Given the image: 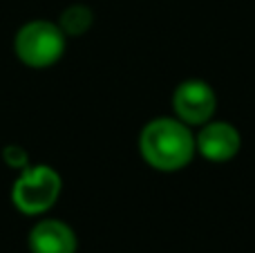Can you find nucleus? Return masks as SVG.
Here are the masks:
<instances>
[{
  "mask_svg": "<svg viewBox=\"0 0 255 253\" xmlns=\"http://www.w3.org/2000/svg\"><path fill=\"white\" fill-rule=\"evenodd\" d=\"M139 155L159 173L184 170L197 155L193 128L177 117H154L139 132Z\"/></svg>",
  "mask_w": 255,
  "mask_h": 253,
  "instance_id": "1",
  "label": "nucleus"
},
{
  "mask_svg": "<svg viewBox=\"0 0 255 253\" xmlns=\"http://www.w3.org/2000/svg\"><path fill=\"white\" fill-rule=\"evenodd\" d=\"M67 49V36L58 22L47 18H34L18 27L13 34V54L22 65L31 70H45L56 65Z\"/></svg>",
  "mask_w": 255,
  "mask_h": 253,
  "instance_id": "2",
  "label": "nucleus"
},
{
  "mask_svg": "<svg viewBox=\"0 0 255 253\" xmlns=\"http://www.w3.org/2000/svg\"><path fill=\"white\" fill-rule=\"evenodd\" d=\"M61 193L63 177L56 168L47 164H29L25 170L18 173L9 197L18 213L40 218L56 206Z\"/></svg>",
  "mask_w": 255,
  "mask_h": 253,
  "instance_id": "3",
  "label": "nucleus"
},
{
  "mask_svg": "<svg viewBox=\"0 0 255 253\" xmlns=\"http://www.w3.org/2000/svg\"><path fill=\"white\" fill-rule=\"evenodd\" d=\"M172 112L190 128H199L213 119L217 110V94L204 79H186L172 92Z\"/></svg>",
  "mask_w": 255,
  "mask_h": 253,
  "instance_id": "4",
  "label": "nucleus"
},
{
  "mask_svg": "<svg viewBox=\"0 0 255 253\" xmlns=\"http://www.w3.org/2000/svg\"><path fill=\"white\" fill-rule=\"evenodd\" d=\"M197 155L211 164H226L242 150V134L231 121H206L195 132Z\"/></svg>",
  "mask_w": 255,
  "mask_h": 253,
  "instance_id": "5",
  "label": "nucleus"
},
{
  "mask_svg": "<svg viewBox=\"0 0 255 253\" xmlns=\"http://www.w3.org/2000/svg\"><path fill=\"white\" fill-rule=\"evenodd\" d=\"M29 253H76L79 238L67 222L56 218H40L27 233Z\"/></svg>",
  "mask_w": 255,
  "mask_h": 253,
  "instance_id": "6",
  "label": "nucleus"
},
{
  "mask_svg": "<svg viewBox=\"0 0 255 253\" xmlns=\"http://www.w3.org/2000/svg\"><path fill=\"white\" fill-rule=\"evenodd\" d=\"M56 22L67 38H79V36L88 34V31L92 29L94 11H92V7H88V4H83V2L67 4V7L61 11V16H58Z\"/></svg>",
  "mask_w": 255,
  "mask_h": 253,
  "instance_id": "7",
  "label": "nucleus"
},
{
  "mask_svg": "<svg viewBox=\"0 0 255 253\" xmlns=\"http://www.w3.org/2000/svg\"><path fill=\"white\" fill-rule=\"evenodd\" d=\"M0 157H2V161L9 166L11 170H25L27 166L31 164L29 161V152H27L25 146H20V143H7V146L0 150Z\"/></svg>",
  "mask_w": 255,
  "mask_h": 253,
  "instance_id": "8",
  "label": "nucleus"
}]
</instances>
